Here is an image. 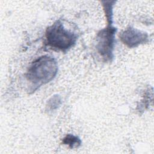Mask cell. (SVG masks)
<instances>
[{"label":"cell","mask_w":154,"mask_h":154,"mask_svg":"<svg viewBox=\"0 0 154 154\" xmlns=\"http://www.w3.org/2000/svg\"><path fill=\"white\" fill-rule=\"evenodd\" d=\"M57 70V64L54 58L42 56L32 63L26 77L34 87V91L42 85L51 81L55 76Z\"/></svg>","instance_id":"1"},{"label":"cell","mask_w":154,"mask_h":154,"mask_svg":"<svg viewBox=\"0 0 154 154\" xmlns=\"http://www.w3.org/2000/svg\"><path fill=\"white\" fill-rule=\"evenodd\" d=\"M120 38L125 45L133 48L144 43L147 39V34L135 28H129L122 33Z\"/></svg>","instance_id":"4"},{"label":"cell","mask_w":154,"mask_h":154,"mask_svg":"<svg viewBox=\"0 0 154 154\" xmlns=\"http://www.w3.org/2000/svg\"><path fill=\"white\" fill-rule=\"evenodd\" d=\"M107 23L106 28L100 30L97 34L96 47L99 54L105 60H110L112 58L116 29L112 26V20L107 21Z\"/></svg>","instance_id":"3"},{"label":"cell","mask_w":154,"mask_h":154,"mask_svg":"<svg viewBox=\"0 0 154 154\" xmlns=\"http://www.w3.org/2000/svg\"><path fill=\"white\" fill-rule=\"evenodd\" d=\"M46 43L54 49L66 51L75 43L76 35L65 29L58 20L50 26L46 31Z\"/></svg>","instance_id":"2"},{"label":"cell","mask_w":154,"mask_h":154,"mask_svg":"<svg viewBox=\"0 0 154 154\" xmlns=\"http://www.w3.org/2000/svg\"><path fill=\"white\" fill-rule=\"evenodd\" d=\"M63 143L66 145H68L71 148H74L79 146L81 142L78 137L73 135L68 134L63 138Z\"/></svg>","instance_id":"5"}]
</instances>
